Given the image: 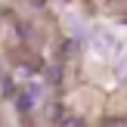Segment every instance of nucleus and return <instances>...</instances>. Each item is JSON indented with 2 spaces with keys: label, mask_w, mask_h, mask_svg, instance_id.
Wrapping results in <instances>:
<instances>
[{
  "label": "nucleus",
  "mask_w": 127,
  "mask_h": 127,
  "mask_svg": "<svg viewBox=\"0 0 127 127\" xmlns=\"http://www.w3.org/2000/svg\"><path fill=\"white\" fill-rule=\"evenodd\" d=\"M62 127H84V121H81V118H65Z\"/></svg>",
  "instance_id": "f257e3e1"
},
{
  "label": "nucleus",
  "mask_w": 127,
  "mask_h": 127,
  "mask_svg": "<svg viewBox=\"0 0 127 127\" xmlns=\"http://www.w3.org/2000/svg\"><path fill=\"white\" fill-rule=\"evenodd\" d=\"M19 109L28 112V109H31V99H28V96H22V99H19Z\"/></svg>",
  "instance_id": "f03ea898"
},
{
  "label": "nucleus",
  "mask_w": 127,
  "mask_h": 127,
  "mask_svg": "<svg viewBox=\"0 0 127 127\" xmlns=\"http://www.w3.org/2000/svg\"><path fill=\"white\" fill-rule=\"evenodd\" d=\"M43 3H47V0H31V6H43Z\"/></svg>",
  "instance_id": "7ed1b4c3"
}]
</instances>
